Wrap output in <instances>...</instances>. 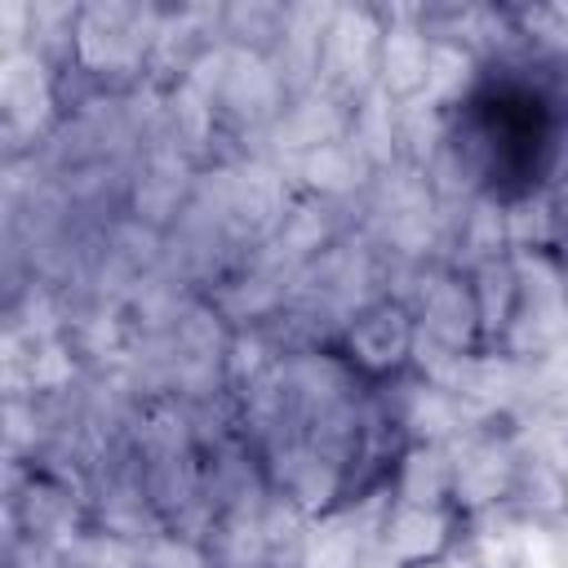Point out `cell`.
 <instances>
[{"label":"cell","instance_id":"obj_1","mask_svg":"<svg viewBox=\"0 0 568 568\" xmlns=\"http://www.w3.org/2000/svg\"><path fill=\"white\" fill-rule=\"evenodd\" d=\"M564 115L546 84L501 71L475 84L457 111L453 146L466 173L493 200H519L537 191L559 160Z\"/></svg>","mask_w":568,"mask_h":568}]
</instances>
